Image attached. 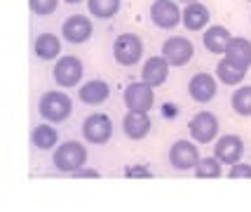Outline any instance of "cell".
I'll return each mask as SVG.
<instances>
[{
    "instance_id": "cell-2",
    "label": "cell",
    "mask_w": 251,
    "mask_h": 212,
    "mask_svg": "<svg viewBox=\"0 0 251 212\" xmlns=\"http://www.w3.org/2000/svg\"><path fill=\"white\" fill-rule=\"evenodd\" d=\"M85 160H87V149L85 144H80V142H64V144L56 146V151L52 153V163H54V168L59 172H75L85 165Z\"/></svg>"
},
{
    "instance_id": "cell-9",
    "label": "cell",
    "mask_w": 251,
    "mask_h": 212,
    "mask_svg": "<svg viewBox=\"0 0 251 212\" xmlns=\"http://www.w3.org/2000/svg\"><path fill=\"white\" fill-rule=\"evenodd\" d=\"M82 137L89 144H106L113 137V123L106 113H92L82 121Z\"/></svg>"
},
{
    "instance_id": "cell-11",
    "label": "cell",
    "mask_w": 251,
    "mask_h": 212,
    "mask_svg": "<svg viewBox=\"0 0 251 212\" xmlns=\"http://www.w3.org/2000/svg\"><path fill=\"white\" fill-rule=\"evenodd\" d=\"M92 31H94L92 19H87L85 14H71L61 26V38L71 45H82L92 38Z\"/></svg>"
},
{
    "instance_id": "cell-15",
    "label": "cell",
    "mask_w": 251,
    "mask_h": 212,
    "mask_svg": "<svg viewBox=\"0 0 251 212\" xmlns=\"http://www.w3.org/2000/svg\"><path fill=\"white\" fill-rule=\"evenodd\" d=\"M77 97L82 104H87V106H101L103 101H108L110 97V85L106 80H87L82 88L77 90Z\"/></svg>"
},
{
    "instance_id": "cell-8",
    "label": "cell",
    "mask_w": 251,
    "mask_h": 212,
    "mask_svg": "<svg viewBox=\"0 0 251 212\" xmlns=\"http://www.w3.org/2000/svg\"><path fill=\"white\" fill-rule=\"evenodd\" d=\"M197 163H200V149L195 142L176 139L169 146V165L174 170H195Z\"/></svg>"
},
{
    "instance_id": "cell-21",
    "label": "cell",
    "mask_w": 251,
    "mask_h": 212,
    "mask_svg": "<svg viewBox=\"0 0 251 212\" xmlns=\"http://www.w3.org/2000/svg\"><path fill=\"white\" fill-rule=\"evenodd\" d=\"M31 144L38 149V151H52L56 144H59V132L56 127H52L50 123L35 125L31 130Z\"/></svg>"
},
{
    "instance_id": "cell-33",
    "label": "cell",
    "mask_w": 251,
    "mask_h": 212,
    "mask_svg": "<svg viewBox=\"0 0 251 212\" xmlns=\"http://www.w3.org/2000/svg\"><path fill=\"white\" fill-rule=\"evenodd\" d=\"M186 2H188V0H186ZM190 2H193V0H190Z\"/></svg>"
},
{
    "instance_id": "cell-18",
    "label": "cell",
    "mask_w": 251,
    "mask_h": 212,
    "mask_svg": "<svg viewBox=\"0 0 251 212\" xmlns=\"http://www.w3.org/2000/svg\"><path fill=\"white\" fill-rule=\"evenodd\" d=\"M226 59H228L230 64L240 66L242 71H249L251 68V40L232 35L230 45L226 47Z\"/></svg>"
},
{
    "instance_id": "cell-1",
    "label": "cell",
    "mask_w": 251,
    "mask_h": 212,
    "mask_svg": "<svg viewBox=\"0 0 251 212\" xmlns=\"http://www.w3.org/2000/svg\"><path fill=\"white\" fill-rule=\"evenodd\" d=\"M38 111H40V116H43L47 123L59 125L73 113V101H71L68 94L52 90V92H45L43 97H40V101H38Z\"/></svg>"
},
{
    "instance_id": "cell-14",
    "label": "cell",
    "mask_w": 251,
    "mask_h": 212,
    "mask_svg": "<svg viewBox=\"0 0 251 212\" xmlns=\"http://www.w3.org/2000/svg\"><path fill=\"white\" fill-rule=\"evenodd\" d=\"M151 127H153V123H151V116L146 111H129V113H125V118H122V130L134 142L148 137Z\"/></svg>"
},
{
    "instance_id": "cell-7",
    "label": "cell",
    "mask_w": 251,
    "mask_h": 212,
    "mask_svg": "<svg viewBox=\"0 0 251 212\" xmlns=\"http://www.w3.org/2000/svg\"><path fill=\"white\" fill-rule=\"evenodd\" d=\"M181 17H183V10L178 7L176 0H155L151 5V22L157 29L172 31L181 24Z\"/></svg>"
},
{
    "instance_id": "cell-27",
    "label": "cell",
    "mask_w": 251,
    "mask_h": 212,
    "mask_svg": "<svg viewBox=\"0 0 251 212\" xmlns=\"http://www.w3.org/2000/svg\"><path fill=\"white\" fill-rule=\"evenodd\" d=\"M230 179H251V165L249 163H235L228 170Z\"/></svg>"
},
{
    "instance_id": "cell-23",
    "label": "cell",
    "mask_w": 251,
    "mask_h": 212,
    "mask_svg": "<svg viewBox=\"0 0 251 212\" xmlns=\"http://www.w3.org/2000/svg\"><path fill=\"white\" fill-rule=\"evenodd\" d=\"M230 106H232V111L237 113V116L249 118L251 116V85H237V90L230 97Z\"/></svg>"
},
{
    "instance_id": "cell-31",
    "label": "cell",
    "mask_w": 251,
    "mask_h": 212,
    "mask_svg": "<svg viewBox=\"0 0 251 212\" xmlns=\"http://www.w3.org/2000/svg\"><path fill=\"white\" fill-rule=\"evenodd\" d=\"M64 2H68V5H77V2H82V0H64Z\"/></svg>"
},
{
    "instance_id": "cell-13",
    "label": "cell",
    "mask_w": 251,
    "mask_h": 212,
    "mask_svg": "<svg viewBox=\"0 0 251 212\" xmlns=\"http://www.w3.org/2000/svg\"><path fill=\"white\" fill-rule=\"evenodd\" d=\"M188 94L197 104H207L216 97V80L209 73H195L188 83Z\"/></svg>"
},
{
    "instance_id": "cell-19",
    "label": "cell",
    "mask_w": 251,
    "mask_h": 212,
    "mask_svg": "<svg viewBox=\"0 0 251 212\" xmlns=\"http://www.w3.org/2000/svg\"><path fill=\"white\" fill-rule=\"evenodd\" d=\"M33 55L43 61H52L61 55V38L56 33H38L35 43H33Z\"/></svg>"
},
{
    "instance_id": "cell-30",
    "label": "cell",
    "mask_w": 251,
    "mask_h": 212,
    "mask_svg": "<svg viewBox=\"0 0 251 212\" xmlns=\"http://www.w3.org/2000/svg\"><path fill=\"white\" fill-rule=\"evenodd\" d=\"M176 111H178V106H174V104H164V106H162V116H164V118H169V121L178 116Z\"/></svg>"
},
{
    "instance_id": "cell-3",
    "label": "cell",
    "mask_w": 251,
    "mask_h": 212,
    "mask_svg": "<svg viewBox=\"0 0 251 212\" xmlns=\"http://www.w3.org/2000/svg\"><path fill=\"white\" fill-rule=\"evenodd\" d=\"M143 57V43L136 33H122L115 38L113 45V59L120 66H134L139 64Z\"/></svg>"
},
{
    "instance_id": "cell-26",
    "label": "cell",
    "mask_w": 251,
    "mask_h": 212,
    "mask_svg": "<svg viewBox=\"0 0 251 212\" xmlns=\"http://www.w3.org/2000/svg\"><path fill=\"white\" fill-rule=\"evenodd\" d=\"M28 7L33 14L38 17H47V14H54L59 7V0H28Z\"/></svg>"
},
{
    "instance_id": "cell-6",
    "label": "cell",
    "mask_w": 251,
    "mask_h": 212,
    "mask_svg": "<svg viewBox=\"0 0 251 212\" xmlns=\"http://www.w3.org/2000/svg\"><path fill=\"white\" fill-rule=\"evenodd\" d=\"M82 73H85L82 61L73 55H66V57H61V59H56L52 78L56 80L59 88H75L77 83L82 80Z\"/></svg>"
},
{
    "instance_id": "cell-32",
    "label": "cell",
    "mask_w": 251,
    "mask_h": 212,
    "mask_svg": "<svg viewBox=\"0 0 251 212\" xmlns=\"http://www.w3.org/2000/svg\"><path fill=\"white\" fill-rule=\"evenodd\" d=\"M247 2H251V0H247Z\"/></svg>"
},
{
    "instance_id": "cell-29",
    "label": "cell",
    "mask_w": 251,
    "mask_h": 212,
    "mask_svg": "<svg viewBox=\"0 0 251 212\" xmlns=\"http://www.w3.org/2000/svg\"><path fill=\"white\" fill-rule=\"evenodd\" d=\"M73 177H75V179H80V177L97 179L99 177V170H94V168H80V170H75V172H73Z\"/></svg>"
},
{
    "instance_id": "cell-24",
    "label": "cell",
    "mask_w": 251,
    "mask_h": 212,
    "mask_svg": "<svg viewBox=\"0 0 251 212\" xmlns=\"http://www.w3.org/2000/svg\"><path fill=\"white\" fill-rule=\"evenodd\" d=\"M122 0H87V10L94 19H110L120 12Z\"/></svg>"
},
{
    "instance_id": "cell-22",
    "label": "cell",
    "mask_w": 251,
    "mask_h": 212,
    "mask_svg": "<svg viewBox=\"0 0 251 212\" xmlns=\"http://www.w3.org/2000/svg\"><path fill=\"white\" fill-rule=\"evenodd\" d=\"M216 76H219V80L223 83V85L237 88V85H242V80H244V76H247V71H242L240 66L230 64L228 59L223 57L219 64H216Z\"/></svg>"
},
{
    "instance_id": "cell-12",
    "label": "cell",
    "mask_w": 251,
    "mask_h": 212,
    "mask_svg": "<svg viewBox=\"0 0 251 212\" xmlns=\"http://www.w3.org/2000/svg\"><path fill=\"white\" fill-rule=\"evenodd\" d=\"M214 156L219 158L223 165H235L244 156V142L237 134H223L216 146H214Z\"/></svg>"
},
{
    "instance_id": "cell-5",
    "label": "cell",
    "mask_w": 251,
    "mask_h": 212,
    "mask_svg": "<svg viewBox=\"0 0 251 212\" xmlns=\"http://www.w3.org/2000/svg\"><path fill=\"white\" fill-rule=\"evenodd\" d=\"M188 132L197 144H209L219 137V118L209 111H200L190 118L188 123Z\"/></svg>"
},
{
    "instance_id": "cell-10",
    "label": "cell",
    "mask_w": 251,
    "mask_h": 212,
    "mask_svg": "<svg viewBox=\"0 0 251 212\" xmlns=\"http://www.w3.org/2000/svg\"><path fill=\"white\" fill-rule=\"evenodd\" d=\"M162 57L169 61V66H186L195 57V47L188 38L174 35V38H167L162 43Z\"/></svg>"
},
{
    "instance_id": "cell-17",
    "label": "cell",
    "mask_w": 251,
    "mask_h": 212,
    "mask_svg": "<svg viewBox=\"0 0 251 212\" xmlns=\"http://www.w3.org/2000/svg\"><path fill=\"white\" fill-rule=\"evenodd\" d=\"M209 10L207 5H202L200 0H193L183 7V17H181V24L186 26L188 31H204L209 24Z\"/></svg>"
},
{
    "instance_id": "cell-28",
    "label": "cell",
    "mask_w": 251,
    "mask_h": 212,
    "mask_svg": "<svg viewBox=\"0 0 251 212\" xmlns=\"http://www.w3.org/2000/svg\"><path fill=\"white\" fill-rule=\"evenodd\" d=\"M125 177H129V179H151L153 177V172L146 168V165H129V168L125 170Z\"/></svg>"
},
{
    "instance_id": "cell-16",
    "label": "cell",
    "mask_w": 251,
    "mask_h": 212,
    "mask_svg": "<svg viewBox=\"0 0 251 212\" xmlns=\"http://www.w3.org/2000/svg\"><path fill=\"white\" fill-rule=\"evenodd\" d=\"M167 76H169V61L164 59L162 55L160 57H151L141 68V80L153 85V88H160L167 83Z\"/></svg>"
},
{
    "instance_id": "cell-4",
    "label": "cell",
    "mask_w": 251,
    "mask_h": 212,
    "mask_svg": "<svg viewBox=\"0 0 251 212\" xmlns=\"http://www.w3.org/2000/svg\"><path fill=\"white\" fill-rule=\"evenodd\" d=\"M153 85H148V83H129L127 88H125V94H122V99H125V106H127V111H151L155 104V92H153Z\"/></svg>"
},
{
    "instance_id": "cell-20",
    "label": "cell",
    "mask_w": 251,
    "mask_h": 212,
    "mask_svg": "<svg viewBox=\"0 0 251 212\" xmlns=\"http://www.w3.org/2000/svg\"><path fill=\"white\" fill-rule=\"evenodd\" d=\"M230 40H232L230 31L226 26H219V24L209 26L204 35H202V43L207 47V52H211V55H226V47L230 45Z\"/></svg>"
},
{
    "instance_id": "cell-25",
    "label": "cell",
    "mask_w": 251,
    "mask_h": 212,
    "mask_svg": "<svg viewBox=\"0 0 251 212\" xmlns=\"http://www.w3.org/2000/svg\"><path fill=\"white\" fill-rule=\"evenodd\" d=\"M223 175V163L219 158H200V163L195 165V177L197 179H216Z\"/></svg>"
}]
</instances>
